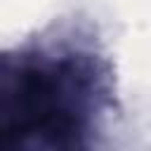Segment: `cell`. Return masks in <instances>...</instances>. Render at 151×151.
Segmentation results:
<instances>
[{
  "label": "cell",
  "mask_w": 151,
  "mask_h": 151,
  "mask_svg": "<svg viewBox=\"0 0 151 151\" xmlns=\"http://www.w3.org/2000/svg\"><path fill=\"white\" fill-rule=\"evenodd\" d=\"M2 113L5 144L24 142L28 134H50L59 139L78 130L64 76H59L54 66H21L7 83Z\"/></svg>",
  "instance_id": "1"
}]
</instances>
